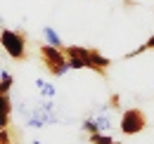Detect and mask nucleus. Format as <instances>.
Instances as JSON below:
<instances>
[{"instance_id":"obj_1","label":"nucleus","mask_w":154,"mask_h":144,"mask_svg":"<svg viewBox=\"0 0 154 144\" xmlns=\"http://www.w3.org/2000/svg\"><path fill=\"white\" fill-rule=\"evenodd\" d=\"M19 113L26 118V125L33 128V130H40V128H45V125L59 123V113H57V109H55L52 99H40L33 109H29L26 104H19Z\"/></svg>"},{"instance_id":"obj_2","label":"nucleus","mask_w":154,"mask_h":144,"mask_svg":"<svg viewBox=\"0 0 154 144\" xmlns=\"http://www.w3.org/2000/svg\"><path fill=\"white\" fill-rule=\"evenodd\" d=\"M0 45L5 47L7 57H12L14 62L26 59V33L24 31H14L7 26H0Z\"/></svg>"},{"instance_id":"obj_3","label":"nucleus","mask_w":154,"mask_h":144,"mask_svg":"<svg viewBox=\"0 0 154 144\" xmlns=\"http://www.w3.org/2000/svg\"><path fill=\"white\" fill-rule=\"evenodd\" d=\"M40 59H43V64H45V69L52 73V76H64V73L69 71V62H66V54L64 50H59V47H52V45H40Z\"/></svg>"},{"instance_id":"obj_4","label":"nucleus","mask_w":154,"mask_h":144,"mask_svg":"<svg viewBox=\"0 0 154 144\" xmlns=\"http://www.w3.org/2000/svg\"><path fill=\"white\" fill-rule=\"evenodd\" d=\"M119 128H121V132L123 135H137V132H142L145 128H147V116H145V111L142 109H126L123 113H121V123H119Z\"/></svg>"},{"instance_id":"obj_5","label":"nucleus","mask_w":154,"mask_h":144,"mask_svg":"<svg viewBox=\"0 0 154 144\" xmlns=\"http://www.w3.org/2000/svg\"><path fill=\"white\" fill-rule=\"evenodd\" d=\"M109 66H112V62L100 52V50H90V52H88V69H93V71L100 73V76H107V69H109Z\"/></svg>"},{"instance_id":"obj_6","label":"nucleus","mask_w":154,"mask_h":144,"mask_svg":"<svg viewBox=\"0 0 154 144\" xmlns=\"http://www.w3.org/2000/svg\"><path fill=\"white\" fill-rule=\"evenodd\" d=\"M10 116H12V99L10 94H0V130L10 125Z\"/></svg>"},{"instance_id":"obj_7","label":"nucleus","mask_w":154,"mask_h":144,"mask_svg":"<svg viewBox=\"0 0 154 144\" xmlns=\"http://www.w3.org/2000/svg\"><path fill=\"white\" fill-rule=\"evenodd\" d=\"M43 38H45V43L48 45H52V47H59V50H64V43H62V38L59 33L52 28V26H43Z\"/></svg>"},{"instance_id":"obj_8","label":"nucleus","mask_w":154,"mask_h":144,"mask_svg":"<svg viewBox=\"0 0 154 144\" xmlns=\"http://www.w3.org/2000/svg\"><path fill=\"white\" fill-rule=\"evenodd\" d=\"M36 88H38V92H40V97H43V99H52V97L57 94L55 85H52V83H48V80H43V78L36 80Z\"/></svg>"},{"instance_id":"obj_9","label":"nucleus","mask_w":154,"mask_h":144,"mask_svg":"<svg viewBox=\"0 0 154 144\" xmlns=\"http://www.w3.org/2000/svg\"><path fill=\"white\" fill-rule=\"evenodd\" d=\"M147 50H154V36L147 40V43H142L140 47H135V50H131V52H126V59H133V57H140L142 52H147Z\"/></svg>"},{"instance_id":"obj_10","label":"nucleus","mask_w":154,"mask_h":144,"mask_svg":"<svg viewBox=\"0 0 154 144\" xmlns=\"http://www.w3.org/2000/svg\"><path fill=\"white\" fill-rule=\"evenodd\" d=\"M88 142L90 144H112L114 140L107 132H93V135H88Z\"/></svg>"},{"instance_id":"obj_11","label":"nucleus","mask_w":154,"mask_h":144,"mask_svg":"<svg viewBox=\"0 0 154 144\" xmlns=\"http://www.w3.org/2000/svg\"><path fill=\"white\" fill-rule=\"evenodd\" d=\"M81 130H85L88 135H93V132H100V128H97V123H95V118H93V116H88V118L81 123Z\"/></svg>"},{"instance_id":"obj_12","label":"nucleus","mask_w":154,"mask_h":144,"mask_svg":"<svg viewBox=\"0 0 154 144\" xmlns=\"http://www.w3.org/2000/svg\"><path fill=\"white\" fill-rule=\"evenodd\" d=\"M0 144H12V137H10V130H0Z\"/></svg>"},{"instance_id":"obj_13","label":"nucleus","mask_w":154,"mask_h":144,"mask_svg":"<svg viewBox=\"0 0 154 144\" xmlns=\"http://www.w3.org/2000/svg\"><path fill=\"white\" fill-rule=\"evenodd\" d=\"M109 109H121V97H119V94H114V97H112V99H109Z\"/></svg>"},{"instance_id":"obj_14","label":"nucleus","mask_w":154,"mask_h":144,"mask_svg":"<svg viewBox=\"0 0 154 144\" xmlns=\"http://www.w3.org/2000/svg\"><path fill=\"white\" fill-rule=\"evenodd\" d=\"M0 26H5V19H2V14H0Z\"/></svg>"},{"instance_id":"obj_15","label":"nucleus","mask_w":154,"mask_h":144,"mask_svg":"<svg viewBox=\"0 0 154 144\" xmlns=\"http://www.w3.org/2000/svg\"><path fill=\"white\" fill-rule=\"evenodd\" d=\"M112 144H121V142H112Z\"/></svg>"}]
</instances>
